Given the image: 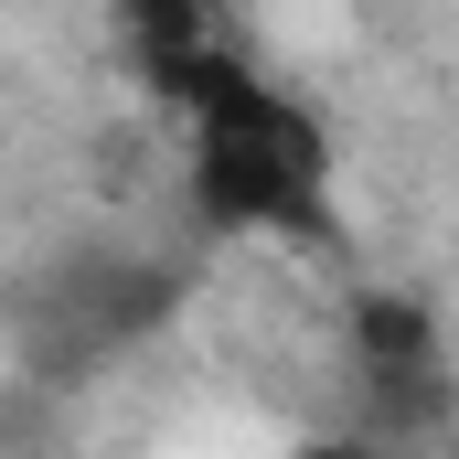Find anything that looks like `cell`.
<instances>
[{
  "label": "cell",
  "instance_id": "1",
  "mask_svg": "<svg viewBox=\"0 0 459 459\" xmlns=\"http://www.w3.org/2000/svg\"><path fill=\"white\" fill-rule=\"evenodd\" d=\"M321 171H332V150H321V128L299 108H278L267 128H225V139L193 150V193H204L214 225H310Z\"/></svg>",
  "mask_w": 459,
  "mask_h": 459
},
{
  "label": "cell",
  "instance_id": "2",
  "mask_svg": "<svg viewBox=\"0 0 459 459\" xmlns=\"http://www.w3.org/2000/svg\"><path fill=\"white\" fill-rule=\"evenodd\" d=\"M352 342V374L363 385H406V374H438V310H428V289H363L342 321Z\"/></svg>",
  "mask_w": 459,
  "mask_h": 459
},
{
  "label": "cell",
  "instance_id": "3",
  "mask_svg": "<svg viewBox=\"0 0 459 459\" xmlns=\"http://www.w3.org/2000/svg\"><path fill=\"white\" fill-rule=\"evenodd\" d=\"M108 22L128 32V54H139V65H171V54H193V43H204V0H108Z\"/></svg>",
  "mask_w": 459,
  "mask_h": 459
},
{
  "label": "cell",
  "instance_id": "4",
  "mask_svg": "<svg viewBox=\"0 0 459 459\" xmlns=\"http://www.w3.org/2000/svg\"><path fill=\"white\" fill-rule=\"evenodd\" d=\"M299 459H352V449H299Z\"/></svg>",
  "mask_w": 459,
  "mask_h": 459
},
{
  "label": "cell",
  "instance_id": "5",
  "mask_svg": "<svg viewBox=\"0 0 459 459\" xmlns=\"http://www.w3.org/2000/svg\"><path fill=\"white\" fill-rule=\"evenodd\" d=\"M449 459H459V438H449Z\"/></svg>",
  "mask_w": 459,
  "mask_h": 459
}]
</instances>
